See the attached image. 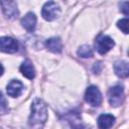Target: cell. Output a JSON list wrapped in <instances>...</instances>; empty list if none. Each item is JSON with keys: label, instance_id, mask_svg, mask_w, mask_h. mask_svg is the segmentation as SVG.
Returning <instances> with one entry per match:
<instances>
[{"label": "cell", "instance_id": "6da1fadb", "mask_svg": "<svg viewBox=\"0 0 129 129\" xmlns=\"http://www.w3.org/2000/svg\"><path fill=\"white\" fill-rule=\"evenodd\" d=\"M47 120V105L39 98L33 100L28 124L33 128H41Z\"/></svg>", "mask_w": 129, "mask_h": 129}, {"label": "cell", "instance_id": "7a4b0ae2", "mask_svg": "<svg viewBox=\"0 0 129 129\" xmlns=\"http://www.w3.org/2000/svg\"><path fill=\"white\" fill-rule=\"evenodd\" d=\"M108 99L109 103L112 107H119L123 104L124 99H125V94H124V89L122 86L117 85L112 87L109 90L108 94Z\"/></svg>", "mask_w": 129, "mask_h": 129}, {"label": "cell", "instance_id": "3957f363", "mask_svg": "<svg viewBox=\"0 0 129 129\" xmlns=\"http://www.w3.org/2000/svg\"><path fill=\"white\" fill-rule=\"evenodd\" d=\"M114 45H115L114 40L110 36L105 34H99L95 41V48L100 54L107 53L111 48H113Z\"/></svg>", "mask_w": 129, "mask_h": 129}, {"label": "cell", "instance_id": "277c9868", "mask_svg": "<svg viewBox=\"0 0 129 129\" xmlns=\"http://www.w3.org/2000/svg\"><path fill=\"white\" fill-rule=\"evenodd\" d=\"M85 100L92 107H99L102 103V94L96 86H90L86 90Z\"/></svg>", "mask_w": 129, "mask_h": 129}, {"label": "cell", "instance_id": "5b68a950", "mask_svg": "<svg viewBox=\"0 0 129 129\" xmlns=\"http://www.w3.org/2000/svg\"><path fill=\"white\" fill-rule=\"evenodd\" d=\"M60 13V8L59 6L53 2V1H48L46 2L43 7H42V10H41V15L42 17L47 20V21H52L54 20L55 18L58 17Z\"/></svg>", "mask_w": 129, "mask_h": 129}, {"label": "cell", "instance_id": "8992f818", "mask_svg": "<svg viewBox=\"0 0 129 129\" xmlns=\"http://www.w3.org/2000/svg\"><path fill=\"white\" fill-rule=\"evenodd\" d=\"M0 6L4 15L10 19L16 18L19 14L15 0H0Z\"/></svg>", "mask_w": 129, "mask_h": 129}, {"label": "cell", "instance_id": "52a82bcc", "mask_svg": "<svg viewBox=\"0 0 129 129\" xmlns=\"http://www.w3.org/2000/svg\"><path fill=\"white\" fill-rule=\"evenodd\" d=\"M18 50V43L17 41L9 36L0 37V51L6 53H14Z\"/></svg>", "mask_w": 129, "mask_h": 129}, {"label": "cell", "instance_id": "ba28073f", "mask_svg": "<svg viewBox=\"0 0 129 129\" xmlns=\"http://www.w3.org/2000/svg\"><path fill=\"white\" fill-rule=\"evenodd\" d=\"M7 94L12 97L16 98L19 97L23 91V84L18 80H11L7 85Z\"/></svg>", "mask_w": 129, "mask_h": 129}, {"label": "cell", "instance_id": "9c48e42d", "mask_svg": "<svg viewBox=\"0 0 129 129\" xmlns=\"http://www.w3.org/2000/svg\"><path fill=\"white\" fill-rule=\"evenodd\" d=\"M22 26L29 32H32L36 26V16L32 12H28L22 19H21Z\"/></svg>", "mask_w": 129, "mask_h": 129}, {"label": "cell", "instance_id": "30bf717a", "mask_svg": "<svg viewBox=\"0 0 129 129\" xmlns=\"http://www.w3.org/2000/svg\"><path fill=\"white\" fill-rule=\"evenodd\" d=\"M45 45L48 48V50L54 53H59L62 50V42L59 37H50L46 39Z\"/></svg>", "mask_w": 129, "mask_h": 129}, {"label": "cell", "instance_id": "8fae6325", "mask_svg": "<svg viewBox=\"0 0 129 129\" xmlns=\"http://www.w3.org/2000/svg\"><path fill=\"white\" fill-rule=\"evenodd\" d=\"M19 70H20L21 74H22L25 78H27V79H29V80H32V79L35 77L34 68H33V66H32V63H31V61H30L29 59H25V60L21 63Z\"/></svg>", "mask_w": 129, "mask_h": 129}, {"label": "cell", "instance_id": "7c38bea8", "mask_svg": "<svg viewBox=\"0 0 129 129\" xmlns=\"http://www.w3.org/2000/svg\"><path fill=\"white\" fill-rule=\"evenodd\" d=\"M114 71L116 75L120 78H127L129 75L128 62L125 60H118L114 64Z\"/></svg>", "mask_w": 129, "mask_h": 129}, {"label": "cell", "instance_id": "4fadbf2b", "mask_svg": "<svg viewBox=\"0 0 129 129\" xmlns=\"http://www.w3.org/2000/svg\"><path fill=\"white\" fill-rule=\"evenodd\" d=\"M115 122V117L111 114H102L98 118V126L102 129H107L112 127Z\"/></svg>", "mask_w": 129, "mask_h": 129}, {"label": "cell", "instance_id": "5bb4252c", "mask_svg": "<svg viewBox=\"0 0 129 129\" xmlns=\"http://www.w3.org/2000/svg\"><path fill=\"white\" fill-rule=\"evenodd\" d=\"M77 52H78L79 56L84 57V58H88V57L93 56V49L91 48L90 45H87V44H84V45L80 46Z\"/></svg>", "mask_w": 129, "mask_h": 129}, {"label": "cell", "instance_id": "9a60e30c", "mask_svg": "<svg viewBox=\"0 0 129 129\" xmlns=\"http://www.w3.org/2000/svg\"><path fill=\"white\" fill-rule=\"evenodd\" d=\"M8 111H9V108H8L7 101L2 95V93L0 92V115H4L8 113Z\"/></svg>", "mask_w": 129, "mask_h": 129}, {"label": "cell", "instance_id": "2e32d148", "mask_svg": "<svg viewBox=\"0 0 129 129\" xmlns=\"http://www.w3.org/2000/svg\"><path fill=\"white\" fill-rule=\"evenodd\" d=\"M117 26L125 33H128V18H123L117 22Z\"/></svg>", "mask_w": 129, "mask_h": 129}, {"label": "cell", "instance_id": "e0dca14e", "mask_svg": "<svg viewBox=\"0 0 129 129\" xmlns=\"http://www.w3.org/2000/svg\"><path fill=\"white\" fill-rule=\"evenodd\" d=\"M120 10L125 14V15H128V2L127 1H125V2H123V3H121L120 4Z\"/></svg>", "mask_w": 129, "mask_h": 129}, {"label": "cell", "instance_id": "ac0fdd59", "mask_svg": "<svg viewBox=\"0 0 129 129\" xmlns=\"http://www.w3.org/2000/svg\"><path fill=\"white\" fill-rule=\"evenodd\" d=\"M3 73H4V68L2 67V64L0 63V77L3 75Z\"/></svg>", "mask_w": 129, "mask_h": 129}]
</instances>
